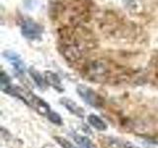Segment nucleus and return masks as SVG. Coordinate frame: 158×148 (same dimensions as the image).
Masks as SVG:
<instances>
[{
	"mask_svg": "<svg viewBox=\"0 0 158 148\" xmlns=\"http://www.w3.org/2000/svg\"><path fill=\"white\" fill-rule=\"evenodd\" d=\"M62 54L68 61L76 62L93 47V39L84 29L69 30L60 38Z\"/></svg>",
	"mask_w": 158,
	"mask_h": 148,
	"instance_id": "obj_1",
	"label": "nucleus"
},
{
	"mask_svg": "<svg viewBox=\"0 0 158 148\" xmlns=\"http://www.w3.org/2000/svg\"><path fill=\"white\" fill-rule=\"evenodd\" d=\"M88 14L87 0H60L54 6V16L69 25H76Z\"/></svg>",
	"mask_w": 158,
	"mask_h": 148,
	"instance_id": "obj_2",
	"label": "nucleus"
},
{
	"mask_svg": "<svg viewBox=\"0 0 158 148\" xmlns=\"http://www.w3.org/2000/svg\"><path fill=\"white\" fill-rule=\"evenodd\" d=\"M76 91L80 98L88 105L94 108H100L103 105V99L90 87L80 84V85L77 86Z\"/></svg>",
	"mask_w": 158,
	"mask_h": 148,
	"instance_id": "obj_3",
	"label": "nucleus"
},
{
	"mask_svg": "<svg viewBox=\"0 0 158 148\" xmlns=\"http://www.w3.org/2000/svg\"><path fill=\"white\" fill-rule=\"evenodd\" d=\"M22 35L29 39H40L43 33V28L34 21H25L22 25Z\"/></svg>",
	"mask_w": 158,
	"mask_h": 148,
	"instance_id": "obj_4",
	"label": "nucleus"
},
{
	"mask_svg": "<svg viewBox=\"0 0 158 148\" xmlns=\"http://www.w3.org/2000/svg\"><path fill=\"white\" fill-rule=\"evenodd\" d=\"M4 57L7 59V60L10 61V63L12 64L14 69L16 70L17 73L19 74H24L25 73V69H26V66L23 62V60L16 52L13 51H5L3 53Z\"/></svg>",
	"mask_w": 158,
	"mask_h": 148,
	"instance_id": "obj_5",
	"label": "nucleus"
},
{
	"mask_svg": "<svg viewBox=\"0 0 158 148\" xmlns=\"http://www.w3.org/2000/svg\"><path fill=\"white\" fill-rule=\"evenodd\" d=\"M60 103H61V105H63L67 109V111H69L71 113H73L74 116H76L78 117H83L84 115H85L83 109L81 107H79L75 102L70 100V99L61 98L60 99Z\"/></svg>",
	"mask_w": 158,
	"mask_h": 148,
	"instance_id": "obj_6",
	"label": "nucleus"
},
{
	"mask_svg": "<svg viewBox=\"0 0 158 148\" xmlns=\"http://www.w3.org/2000/svg\"><path fill=\"white\" fill-rule=\"evenodd\" d=\"M44 80H46L47 84H48L49 86H52L58 92H62L63 88L61 85V80L58 77L57 74L53 73L52 71H47L44 72Z\"/></svg>",
	"mask_w": 158,
	"mask_h": 148,
	"instance_id": "obj_7",
	"label": "nucleus"
},
{
	"mask_svg": "<svg viewBox=\"0 0 158 148\" xmlns=\"http://www.w3.org/2000/svg\"><path fill=\"white\" fill-rule=\"evenodd\" d=\"M88 122L89 125L91 126H93L94 128H96L98 130H107V125L106 122L104 121L100 117H98L97 115H94V113H91V115H89L88 117Z\"/></svg>",
	"mask_w": 158,
	"mask_h": 148,
	"instance_id": "obj_8",
	"label": "nucleus"
},
{
	"mask_svg": "<svg viewBox=\"0 0 158 148\" xmlns=\"http://www.w3.org/2000/svg\"><path fill=\"white\" fill-rule=\"evenodd\" d=\"M29 73L30 75L32 76L33 80L35 81V83L37 84L38 87H40L41 89H44L46 88V86L48 85L46 80H44V77H43L41 74H40L36 69L35 68H30L29 69Z\"/></svg>",
	"mask_w": 158,
	"mask_h": 148,
	"instance_id": "obj_9",
	"label": "nucleus"
},
{
	"mask_svg": "<svg viewBox=\"0 0 158 148\" xmlns=\"http://www.w3.org/2000/svg\"><path fill=\"white\" fill-rule=\"evenodd\" d=\"M73 139L77 143L78 147H80V148H93V144H92L91 140L86 136L75 134L73 136Z\"/></svg>",
	"mask_w": 158,
	"mask_h": 148,
	"instance_id": "obj_10",
	"label": "nucleus"
},
{
	"mask_svg": "<svg viewBox=\"0 0 158 148\" xmlns=\"http://www.w3.org/2000/svg\"><path fill=\"white\" fill-rule=\"evenodd\" d=\"M12 88V84L10 82L9 76L6 75V73L4 71L1 72V90L5 93H9V91L11 90Z\"/></svg>",
	"mask_w": 158,
	"mask_h": 148,
	"instance_id": "obj_11",
	"label": "nucleus"
},
{
	"mask_svg": "<svg viewBox=\"0 0 158 148\" xmlns=\"http://www.w3.org/2000/svg\"><path fill=\"white\" fill-rule=\"evenodd\" d=\"M49 121H51L52 123H54V125H62V118H61V117L58 115L57 113H56V112H51L48 115V117H47Z\"/></svg>",
	"mask_w": 158,
	"mask_h": 148,
	"instance_id": "obj_12",
	"label": "nucleus"
},
{
	"mask_svg": "<svg viewBox=\"0 0 158 148\" xmlns=\"http://www.w3.org/2000/svg\"><path fill=\"white\" fill-rule=\"evenodd\" d=\"M54 139L56 140V142H57L58 144L60 145L62 148H77V147L74 146L71 142H69L67 139H65V138H63V137L56 136V137H54Z\"/></svg>",
	"mask_w": 158,
	"mask_h": 148,
	"instance_id": "obj_13",
	"label": "nucleus"
},
{
	"mask_svg": "<svg viewBox=\"0 0 158 148\" xmlns=\"http://www.w3.org/2000/svg\"><path fill=\"white\" fill-rule=\"evenodd\" d=\"M125 148H136V147H133V146H127Z\"/></svg>",
	"mask_w": 158,
	"mask_h": 148,
	"instance_id": "obj_14",
	"label": "nucleus"
}]
</instances>
